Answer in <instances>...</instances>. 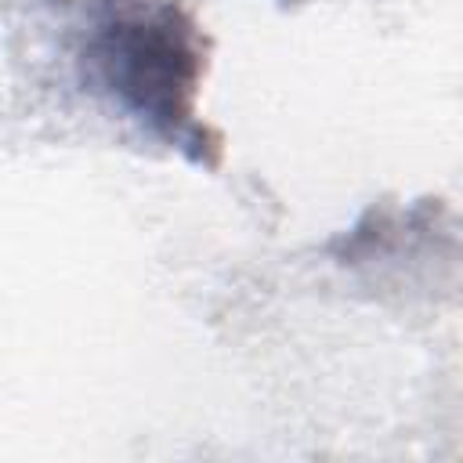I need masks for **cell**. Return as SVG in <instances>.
Instances as JSON below:
<instances>
[{"instance_id": "6da1fadb", "label": "cell", "mask_w": 463, "mask_h": 463, "mask_svg": "<svg viewBox=\"0 0 463 463\" xmlns=\"http://www.w3.org/2000/svg\"><path fill=\"white\" fill-rule=\"evenodd\" d=\"M105 83L148 123L170 137L192 123V90L199 76L195 33L177 7H134L116 14L98 40Z\"/></svg>"}]
</instances>
